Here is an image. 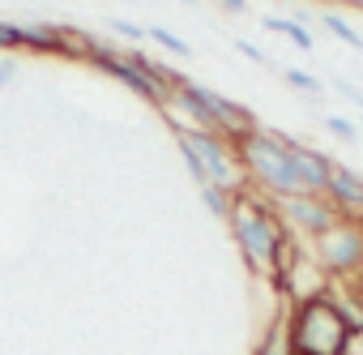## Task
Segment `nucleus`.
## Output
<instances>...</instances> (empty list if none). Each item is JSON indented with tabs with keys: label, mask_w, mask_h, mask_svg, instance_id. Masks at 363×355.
<instances>
[{
	"label": "nucleus",
	"mask_w": 363,
	"mask_h": 355,
	"mask_svg": "<svg viewBox=\"0 0 363 355\" xmlns=\"http://www.w3.org/2000/svg\"><path fill=\"white\" fill-rule=\"evenodd\" d=\"M231 146H235V158H240V171H244L248 189H257L265 197H299V193H308L303 171H299V137L257 124Z\"/></svg>",
	"instance_id": "1"
},
{
	"label": "nucleus",
	"mask_w": 363,
	"mask_h": 355,
	"mask_svg": "<svg viewBox=\"0 0 363 355\" xmlns=\"http://www.w3.org/2000/svg\"><path fill=\"white\" fill-rule=\"evenodd\" d=\"M227 227H231V236H235V244H240L248 270L261 274V278H269L278 253H282L286 240H291L286 223H282L278 210H274V197H265V193H257V189L244 185V189L235 193V202H231Z\"/></svg>",
	"instance_id": "2"
},
{
	"label": "nucleus",
	"mask_w": 363,
	"mask_h": 355,
	"mask_svg": "<svg viewBox=\"0 0 363 355\" xmlns=\"http://www.w3.org/2000/svg\"><path fill=\"white\" fill-rule=\"evenodd\" d=\"M162 116H167V124H171V133H175V146H179V154H184L189 175H193L197 185H218V189H227V193H240V189H244V171H240L235 146H231L227 137L189 124L184 116L171 111V107H162Z\"/></svg>",
	"instance_id": "3"
},
{
	"label": "nucleus",
	"mask_w": 363,
	"mask_h": 355,
	"mask_svg": "<svg viewBox=\"0 0 363 355\" xmlns=\"http://www.w3.org/2000/svg\"><path fill=\"white\" fill-rule=\"evenodd\" d=\"M167 107H171V111H179L189 124L210 129V133H218V137H227V141H240L248 129H257V116H252L244 103H235V99L218 94L214 86L193 82V77H184V73H179V82H175V90H171V103H167Z\"/></svg>",
	"instance_id": "4"
},
{
	"label": "nucleus",
	"mask_w": 363,
	"mask_h": 355,
	"mask_svg": "<svg viewBox=\"0 0 363 355\" xmlns=\"http://www.w3.org/2000/svg\"><path fill=\"white\" fill-rule=\"evenodd\" d=\"M312 253L329 278H354L363 270V223L337 219L325 236L312 240Z\"/></svg>",
	"instance_id": "5"
},
{
	"label": "nucleus",
	"mask_w": 363,
	"mask_h": 355,
	"mask_svg": "<svg viewBox=\"0 0 363 355\" xmlns=\"http://www.w3.org/2000/svg\"><path fill=\"white\" fill-rule=\"evenodd\" d=\"M274 210H278V219L286 223V231L291 236H308V240H316V236H325L342 214L333 210V202L325 197V193H299V197H274Z\"/></svg>",
	"instance_id": "6"
},
{
	"label": "nucleus",
	"mask_w": 363,
	"mask_h": 355,
	"mask_svg": "<svg viewBox=\"0 0 363 355\" xmlns=\"http://www.w3.org/2000/svg\"><path fill=\"white\" fill-rule=\"evenodd\" d=\"M325 197L333 202V210H337L342 219L363 223V171H354V167H346V163H333L329 185H325Z\"/></svg>",
	"instance_id": "7"
},
{
	"label": "nucleus",
	"mask_w": 363,
	"mask_h": 355,
	"mask_svg": "<svg viewBox=\"0 0 363 355\" xmlns=\"http://www.w3.org/2000/svg\"><path fill=\"white\" fill-rule=\"evenodd\" d=\"M261 26L269 31V35H282L291 48H299V52H312L316 48V39H312V31L303 26V22H295V18H274V13H265L261 18Z\"/></svg>",
	"instance_id": "8"
},
{
	"label": "nucleus",
	"mask_w": 363,
	"mask_h": 355,
	"mask_svg": "<svg viewBox=\"0 0 363 355\" xmlns=\"http://www.w3.org/2000/svg\"><path fill=\"white\" fill-rule=\"evenodd\" d=\"M320 26H325V31H329L333 39H342L346 48L363 52V35H359V31H354V26H350V22L342 18V13H333V9H320Z\"/></svg>",
	"instance_id": "9"
},
{
	"label": "nucleus",
	"mask_w": 363,
	"mask_h": 355,
	"mask_svg": "<svg viewBox=\"0 0 363 355\" xmlns=\"http://www.w3.org/2000/svg\"><path fill=\"white\" fill-rule=\"evenodd\" d=\"M145 39L150 43H158L162 52H171V56H179V60H193V48L184 43V39H179L171 26H145Z\"/></svg>",
	"instance_id": "10"
},
{
	"label": "nucleus",
	"mask_w": 363,
	"mask_h": 355,
	"mask_svg": "<svg viewBox=\"0 0 363 355\" xmlns=\"http://www.w3.org/2000/svg\"><path fill=\"white\" fill-rule=\"evenodd\" d=\"M257 355H291V342H286V312L269 321V329H265V338H261Z\"/></svg>",
	"instance_id": "11"
},
{
	"label": "nucleus",
	"mask_w": 363,
	"mask_h": 355,
	"mask_svg": "<svg viewBox=\"0 0 363 355\" xmlns=\"http://www.w3.org/2000/svg\"><path fill=\"white\" fill-rule=\"evenodd\" d=\"M197 189H201V202H206V210H210L214 219H227V214H231L235 193H227V189H218V185H197Z\"/></svg>",
	"instance_id": "12"
},
{
	"label": "nucleus",
	"mask_w": 363,
	"mask_h": 355,
	"mask_svg": "<svg viewBox=\"0 0 363 355\" xmlns=\"http://www.w3.org/2000/svg\"><path fill=\"white\" fill-rule=\"evenodd\" d=\"M282 82H286V86H295V90H303V94H312V99L325 90V82H320V77H312V73H303V69H282Z\"/></svg>",
	"instance_id": "13"
},
{
	"label": "nucleus",
	"mask_w": 363,
	"mask_h": 355,
	"mask_svg": "<svg viewBox=\"0 0 363 355\" xmlns=\"http://www.w3.org/2000/svg\"><path fill=\"white\" fill-rule=\"evenodd\" d=\"M103 26H107L111 35H120L124 43H141V39H145V26H137V22H128V18H107Z\"/></svg>",
	"instance_id": "14"
},
{
	"label": "nucleus",
	"mask_w": 363,
	"mask_h": 355,
	"mask_svg": "<svg viewBox=\"0 0 363 355\" xmlns=\"http://www.w3.org/2000/svg\"><path fill=\"white\" fill-rule=\"evenodd\" d=\"M0 52H22V22H0Z\"/></svg>",
	"instance_id": "15"
},
{
	"label": "nucleus",
	"mask_w": 363,
	"mask_h": 355,
	"mask_svg": "<svg viewBox=\"0 0 363 355\" xmlns=\"http://www.w3.org/2000/svg\"><path fill=\"white\" fill-rule=\"evenodd\" d=\"M325 129H329L333 137H342V141H359V129H354L346 116H325Z\"/></svg>",
	"instance_id": "16"
},
{
	"label": "nucleus",
	"mask_w": 363,
	"mask_h": 355,
	"mask_svg": "<svg viewBox=\"0 0 363 355\" xmlns=\"http://www.w3.org/2000/svg\"><path fill=\"white\" fill-rule=\"evenodd\" d=\"M235 52H240V56H248V60H257V65H265V60H269V56H265L257 43H248V39H235Z\"/></svg>",
	"instance_id": "17"
},
{
	"label": "nucleus",
	"mask_w": 363,
	"mask_h": 355,
	"mask_svg": "<svg viewBox=\"0 0 363 355\" xmlns=\"http://www.w3.org/2000/svg\"><path fill=\"white\" fill-rule=\"evenodd\" d=\"M13 77H18V60H0V86H13Z\"/></svg>",
	"instance_id": "18"
},
{
	"label": "nucleus",
	"mask_w": 363,
	"mask_h": 355,
	"mask_svg": "<svg viewBox=\"0 0 363 355\" xmlns=\"http://www.w3.org/2000/svg\"><path fill=\"white\" fill-rule=\"evenodd\" d=\"M223 5V13H231V18H244L248 13V0H218Z\"/></svg>",
	"instance_id": "19"
},
{
	"label": "nucleus",
	"mask_w": 363,
	"mask_h": 355,
	"mask_svg": "<svg viewBox=\"0 0 363 355\" xmlns=\"http://www.w3.org/2000/svg\"><path fill=\"white\" fill-rule=\"evenodd\" d=\"M342 5H350V9H363V0H342Z\"/></svg>",
	"instance_id": "20"
},
{
	"label": "nucleus",
	"mask_w": 363,
	"mask_h": 355,
	"mask_svg": "<svg viewBox=\"0 0 363 355\" xmlns=\"http://www.w3.org/2000/svg\"><path fill=\"white\" fill-rule=\"evenodd\" d=\"M354 103H359V107H363V90H359V94H354Z\"/></svg>",
	"instance_id": "21"
},
{
	"label": "nucleus",
	"mask_w": 363,
	"mask_h": 355,
	"mask_svg": "<svg viewBox=\"0 0 363 355\" xmlns=\"http://www.w3.org/2000/svg\"><path fill=\"white\" fill-rule=\"evenodd\" d=\"M179 5H197V0H179Z\"/></svg>",
	"instance_id": "22"
}]
</instances>
